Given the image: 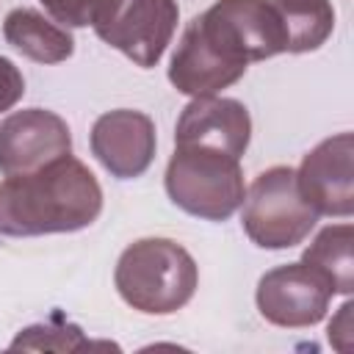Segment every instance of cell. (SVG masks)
I'll use <instances>...</instances> for the list:
<instances>
[{"instance_id": "1", "label": "cell", "mask_w": 354, "mask_h": 354, "mask_svg": "<svg viewBox=\"0 0 354 354\" xmlns=\"http://www.w3.org/2000/svg\"><path fill=\"white\" fill-rule=\"evenodd\" d=\"M100 213V180L83 160L72 158V152L0 183V235L33 238L77 232L91 227Z\"/></svg>"}, {"instance_id": "2", "label": "cell", "mask_w": 354, "mask_h": 354, "mask_svg": "<svg viewBox=\"0 0 354 354\" xmlns=\"http://www.w3.org/2000/svg\"><path fill=\"white\" fill-rule=\"evenodd\" d=\"M113 285L127 307L144 315H171L194 299L199 268L177 241L138 238L119 254Z\"/></svg>"}, {"instance_id": "3", "label": "cell", "mask_w": 354, "mask_h": 354, "mask_svg": "<svg viewBox=\"0 0 354 354\" xmlns=\"http://www.w3.org/2000/svg\"><path fill=\"white\" fill-rule=\"evenodd\" d=\"M163 185L180 210L205 221H227L246 196L241 158L196 144H174Z\"/></svg>"}, {"instance_id": "4", "label": "cell", "mask_w": 354, "mask_h": 354, "mask_svg": "<svg viewBox=\"0 0 354 354\" xmlns=\"http://www.w3.org/2000/svg\"><path fill=\"white\" fill-rule=\"evenodd\" d=\"M249 58L230 33V28L205 8L196 14L169 61V83L185 97H207L238 83L246 75Z\"/></svg>"}, {"instance_id": "5", "label": "cell", "mask_w": 354, "mask_h": 354, "mask_svg": "<svg viewBox=\"0 0 354 354\" xmlns=\"http://www.w3.org/2000/svg\"><path fill=\"white\" fill-rule=\"evenodd\" d=\"M241 227L260 249H293L315 230L318 213L299 191L296 169L271 166L254 177L243 196Z\"/></svg>"}, {"instance_id": "6", "label": "cell", "mask_w": 354, "mask_h": 354, "mask_svg": "<svg viewBox=\"0 0 354 354\" xmlns=\"http://www.w3.org/2000/svg\"><path fill=\"white\" fill-rule=\"evenodd\" d=\"M180 22L177 0H97L94 33L136 66L152 69L169 50Z\"/></svg>"}, {"instance_id": "7", "label": "cell", "mask_w": 354, "mask_h": 354, "mask_svg": "<svg viewBox=\"0 0 354 354\" xmlns=\"http://www.w3.org/2000/svg\"><path fill=\"white\" fill-rule=\"evenodd\" d=\"M332 296L335 293L326 279L301 260L266 271L254 290L260 315L282 329H307L321 324L329 313Z\"/></svg>"}, {"instance_id": "8", "label": "cell", "mask_w": 354, "mask_h": 354, "mask_svg": "<svg viewBox=\"0 0 354 354\" xmlns=\"http://www.w3.org/2000/svg\"><path fill=\"white\" fill-rule=\"evenodd\" d=\"M299 191L318 216L351 218L354 213V136L337 133L315 144L296 169Z\"/></svg>"}, {"instance_id": "9", "label": "cell", "mask_w": 354, "mask_h": 354, "mask_svg": "<svg viewBox=\"0 0 354 354\" xmlns=\"http://www.w3.org/2000/svg\"><path fill=\"white\" fill-rule=\"evenodd\" d=\"M72 152L69 124L47 108H22L0 122V174H25Z\"/></svg>"}, {"instance_id": "10", "label": "cell", "mask_w": 354, "mask_h": 354, "mask_svg": "<svg viewBox=\"0 0 354 354\" xmlns=\"http://www.w3.org/2000/svg\"><path fill=\"white\" fill-rule=\"evenodd\" d=\"M88 144H91V155L111 177L136 180L155 160L158 133H155V122L144 111L116 108L94 119Z\"/></svg>"}, {"instance_id": "11", "label": "cell", "mask_w": 354, "mask_h": 354, "mask_svg": "<svg viewBox=\"0 0 354 354\" xmlns=\"http://www.w3.org/2000/svg\"><path fill=\"white\" fill-rule=\"evenodd\" d=\"M249 141H252V116L249 108L235 97H218V94L191 97L174 127V144L210 147L230 152L235 158H243Z\"/></svg>"}, {"instance_id": "12", "label": "cell", "mask_w": 354, "mask_h": 354, "mask_svg": "<svg viewBox=\"0 0 354 354\" xmlns=\"http://www.w3.org/2000/svg\"><path fill=\"white\" fill-rule=\"evenodd\" d=\"M210 11L230 28L249 64L288 53L282 19L268 0H216Z\"/></svg>"}, {"instance_id": "13", "label": "cell", "mask_w": 354, "mask_h": 354, "mask_svg": "<svg viewBox=\"0 0 354 354\" xmlns=\"http://www.w3.org/2000/svg\"><path fill=\"white\" fill-rule=\"evenodd\" d=\"M3 36L17 53H22L36 64H61L75 53V39L64 25L25 6L11 8L6 14Z\"/></svg>"}, {"instance_id": "14", "label": "cell", "mask_w": 354, "mask_h": 354, "mask_svg": "<svg viewBox=\"0 0 354 354\" xmlns=\"http://www.w3.org/2000/svg\"><path fill=\"white\" fill-rule=\"evenodd\" d=\"M354 227L351 221H340V224H329L324 227L313 243L301 252V263L310 266L313 271H318L326 285L332 288V293L340 296H351L354 290Z\"/></svg>"}, {"instance_id": "15", "label": "cell", "mask_w": 354, "mask_h": 354, "mask_svg": "<svg viewBox=\"0 0 354 354\" xmlns=\"http://www.w3.org/2000/svg\"><path fill=\"white\" fill-rule=\"evenodd\" d=\"M282 19L288 36V53L301 55L313 53L335 30V6L332 0H268Z\"/></svg>"}, {"instance_id": "16", "label": "cell", "mask_w": 354, "mask_h": 354, "mask_svg": "<svg viewBox=\"0 0 354 354\" xmlns=\"http://www.w3.org/2000/svg\"><path fill=\"white\" fill-rule=\"evenodd\" d=\"M94 343L83 337V329L72 321H64L61 315H53L44 324H33L22 329L8 348H30V351H83Z\"/></svg>"}, {"instance_id": "17", "label": "cell", "mask_w": 354, "mask_h": 354, "mask_svg": "<svg viewBox=\"0 0 354 354\" xmlns=\"http://www.w3.org/2000/svg\"><path fill=\"white\" fill-rule=\"evenodd\" d=\"M44 11L64 28H86L91 25V14L97 0H39Z\"/></svg>"}, {"instance_id": "18", "label": "cell", "mask_w": 354, "mask_h": 354, "mask_svg": "<svg viewBox=\"0 0 354 354\" xmlns=\"http://www.w3.org/2000/svg\"><path fill=\"white\" fill-rule=\"evenodd\" d=\"M22 94H25V77L19 66L11 58L0 55V113L11 111L22 100Z\"/></svg>"}, {"instance_id": "19", "label": "cell", "mask_w": 354, "mask_h": 354, "mask_svg": "<svg viewBox=\"0 0 354 354\" xmlns=\"http://www.w3.org/2000/svg\"><path fill=\"white\" fill-rule=\"evenodd\" d=\"M351 313H354V304L346 299L340 307H337V313L332 315V321H329V329H326V337H329V343L340 351V354H346V351H351V332H354V324H351Z\"/></svg>"}]
</instances>
